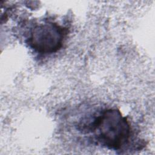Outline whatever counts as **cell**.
Returning <instances> with one entry per match:
<instances>
[{
  "instance_id": "obj_1",
  "label": "cell",
  "mask_w": 155,
  "mask_h": 155,
  "mask_svg": "<svg viewBox=\"0 0 155 155\" xmlns=\"http://www.w3.org/2000/svg\"><path fill=\"white\" fill-rule=\"evenodd\" d=\"M81 127L79 130L82 132L93 134L97 143L116 151L127 145L131 136V128L127 117L117 108L104 109L91 121Z\"/></svg>"
},
{
  "instance_id": "obj_2",
  "label": "cell",
  "mask_w": 155,
  "mask_h": 155,
  "mask_svg": "<svg viewBox=\"0 0 155 155\" xmlns=\"http://www.w3.org/2000/svg\"><path fill=\"white\" fill-rule=\"evenodd\" d=\"M67 34V28L51 20L45 19L31 28L26 42L38 53L52 54L62 47Z\"/></svg>"
}]
</instances>
